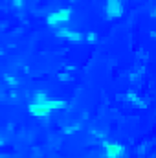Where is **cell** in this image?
Returning a JSON list of instances; mask_svg holds the SVG:
<instances>
[{"label": "cell", "instance_id": "obj_1", "mask_svg": "<svg viewBox=\"0 0 156 158\" xmlns=\"http://www.w3.org/2000/svg\"><path fill=\"white\" fill-rule=\"evenodd\" d=\"M53 103H39V105H31V112L37 114V116H42V114H48L53 110Z\"/></svg>", "mask_w": 156, "mask_h": 158}, {"label": "cell", "instance_id": "obj_2", "mask_svg": "<svg viewBox=\"0 0 156 158\" xmlns=\"http://www.w3.org/2000/svg\"><path fill=\"white\" fill-rule=\"evenodd\" d=\"M107 153H109V156H119L121 155V147L116 145V143H109L107 145Z\"/></svg>", "mask_w": 156, "mask_h": 158}]
</instances>
